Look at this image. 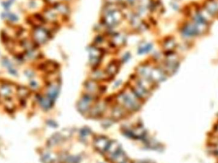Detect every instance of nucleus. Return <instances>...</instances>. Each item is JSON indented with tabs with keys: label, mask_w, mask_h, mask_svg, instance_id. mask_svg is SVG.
Instances as JSON below:
<instances>
[{
	"label": "nucleus",
	"mask_w": 218,
	"mask_h": 163,
	"mask_svg": "<svg viewBox=\"0 0 218 163\" xmlns=\"http://www.w3.org/2000/svg\"><path fill=\"white\" fill-rule=\"evenodd\" d=\"M38 1V0H28L26 4V10L32 11L31 13L40 11Z\"/></svg>",
	"instance_id": "obj_5"
},
{
	"label": "nucleus",
	"mask_w": 218,
	"mask_h": 163,
	"mask_svg": "<svg viewBox=\"0 0 218 163\" xmlns=\"http://www.w3.org/2000/svg\"><path fill=\"white\" fill-rule=\"evenodd\" d=\"M14 65V63L13 62L12 59L11 58H10L8 56L3 55L1 57V59H0V65H1V66L3 68L7 69L10 67Z\"/></svg>",
	"instance_id": "obj_6"
},
{
	"label": "nucleus",
	"mask_w": 218,
	"mask_h": 163,
	"mask_svg": "<svg viewBox=\"0 0 218 163\" xmlns=\"http://www.w3.org/2000/svg\"><path fill=\"white\" fill-rule=\"evenodd\" d=\"M0 1H1V0H0Z\"/></svg>",
	"instance_id": "obj_11"
},
{
	"label": "nucleus",
	"mask_w": 218,
	"mask_h": 163,
	"mask_svg": "<svg viewBox=\"0 0 218 163\" xmlns=\"http://www.w3.org/2000/svg\"><path fill=\"white\" fill-rule=\"evenodd\" d=\"M55 32L50 25L45 24L30 29V38L38 47L41 48L52 39Z\"/></svg>",
	"instance_id": "obj_1"
},
{
	"label": "nucleus",
	"mask_w": 218,
	"mask_h": 163,
	"mask_svg": "<svg viewBox=\"0 0 218 163\" xmlns=\"http://www.w3.org/2000/svg\"><path fill=\"white\" fill-rule=\"evenodd\" d=\"M35 72L34 70H33L32 68H28L26 70H24V74L26 75L27 76H29L30 78H33Z\"/></svg>",
	"instance_id": "obj_8"
},
{
	"label": "nucleus",
	"mask_w": 218,
	"mask_h": 163,
	"mask_svg": "<svg viewBox=\"0 0 218 163\" xmlns=\"http://www.w3.org/2000/svg\"><path fill=\"white\" fill-rule=\"evenodd\" d=\"M13 5H14V4L8 0H1V6L3 10L5 11L12 10Z\"/></svg>",
	"instance_id": "obj_7"
},
{
	"label": "nucleus",
	"mask_w": 218,
	"mask_h": 163,
	"mask_svg": "<svg viewBox=\"0 0 218 163\" xmlns=\"http://www.w3.org/2000/svg\"><path fill=\"white\" fill-rule=\"evenodd\" d=\"M2 56H3V54H1V50H0V59H1V57H2Z\"/></svg>",
	"instance_id": "obj_10"
},
{
	"label": "nucleus",
	"mask_w": 218,
	"mask_h": 163,
	"mask_svg": "<svg viewBox=\"0 0 218 163\" xmlns=\"http://www.w3.org/2000/svg\"><path fill=\"white\" fill-rule=\"evenodd\" d=\"M8 1H10V2H12L13 4H14V3L17 1V0H8Z\"/></svg>",
	"instance_id": "obj_9"
},
{
	"label": "nucleus",
	"mask_w": 218,
	"mask_h": 163,
	"mask_svg": "<svg viewBox=\"0 0 218 163\" xmlns=\"http://www.w3.org/2000/svg\"><path fill=\"white\" fill-rule=\"evenodd\" d=\"M22 56L26 63H30L33 65L45 59L44 54L40 47H35L34 49L25 51L22 52Z\"/></svg>",
	"instance_id": "obj_2"
},
{
	"label": "nucleus",
	"mask_w": 218,
	"mask_h": 163,
	"mask_svg": "<svg viewBox=\"0 0 218 163\" xmlns=\"http://www.w3.org/2000/svg\"><path fill=\"white\" fill-rule=\"evenodd\" d=\"M0 18L3 21L5 22V24L10 25H16L19 24L20 22V17L16 13L10 11H5L3 12L0 14Z\"/></svg>",
	"instance_id": "obj_3"
},
{
	"label": "nucleus",
	"mask_w": 218,
	"mask_h": 163,
	"mask_svg": "<svg viewBox=\"0 0 218 163\" xmlns=\"http://www.w3.org/2000/svg\"><path fill=\"white\" fill-rule=\"evenodd\" d=\"M17 41L19 43V49L22 52L34 49L35 47H38L30 37Z\"/></svg>",
	"instance_id": "obj_4"
}]
</instances>
